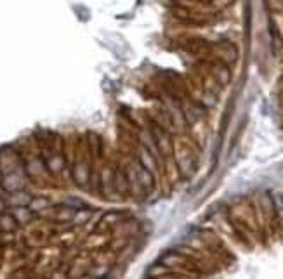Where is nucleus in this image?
<instances>
[{
    "instance_id": "1",
    "label": "nucleus",
    "mask_w": 283,
    "mask_h": 279,
    "mask_svg": "<svg viewBox=\"0 0 283 279\" xmlns=\"http://www.w3.org/2000/svg\"><path fill=\"white\" fill-rule=\"evenodd\" d=\"M0 187L5 191V193H16V191H21L24 187V177L21 172L14 170L11 174H4L2 179H0Z\"/></svg>"
},
{
    "instance_id": "2",
    "label": "nucleus",
    "mask_w": 283,
    "mask_h": 279,
    "mask_svg": "<svg viewBox=\"0 0 283 279\" xmlns=\"http://www.w3.org/2000/svg\"><path fill=\"white\" fill-rule=\"evenodd\" d=\"M141 144L146 151H150V153L153 154V158L157 160V162L160 160V148H158L157 141H155V137L151 135V133H148V132L141 133Z\"/></svg>"
},
{
    "instance_id": "3",
    "label": "nucleus",
    "mask_w": 283,
    "mask_h": 279,
    "mask_svg": "<svg viewBox=\"0 0 283 279\" xmlns=\"http://www.w3.org/2000/svg\"><path fill=\"white\" fill-rule=\"evenodd\" d=\"M139 165H141L142 168L148 170V172H151V174H155V172H157L158 162L155 160L153 154H151L150 151H146L144 148H141V153H139Z\"/></svg>"
},
{
    "instance_id": "4",
    "label": "nucleus",
    "mask_w": 283,
    "mask_h": 279,
    "mask_svg": "<svg viewBox=\"0 0 283 279\" xmlns=\"http://www.w3.org/2000/svg\"><path fill=\"white\" fill-rule=\"evenodd\" d=\"M30 201H32V194L23 189L16 191V193H11V196H9V203L12 206H28Z\"/></svg>"
},
{
    "instance_id": "5",
    "label": "nucleus",
    "mask_w": 283,
    "mask_h": 279,
    "mask_svg": "<svg viewBox=\"0 0 283 279\" xmlns=\"http://www.w3.org/2000/svg\"><path fill=\"white\" fill-rule=\"evenodd\" d=\"M136 181H138L142 187L148 189V187L153 186V174L148 172L146 168H142V166L138 163V165H136Z\"/></svg>"
},
{
    "instance_id": "6",
    "label": "nucleus",
    "mask_w": 283,
    "mask_h": 279,
    "mask_svg": "<svg viewBox=\"0 0 283 279\" xmlns=\"http://www.w3.org/2000/svg\"><path fill=\"white\" fill-rule=\"evenodd\" d=\"M33 215L35 213L30 210L28 206H14V210H12V217L16 218L18 224H28L33 218Z\"/></svg>"
},
{
    "instance_id": "7",
    "label": "nucleus",
    "mask_w": 283,
    "mask_h": 279,
    "mask_svg": "<svg viewBox=\"0 0 283 279\" xmlns=\"http://www.w3.org/2000/svg\"><path fill=\"white\" fill-rule=\"evenodd\" d=\"M73 179L77 182L78 186H84L85 182L89 181V168L85 163H77L75 168H73Z\"/></svg>"
},
{
    "instance_id": "8",
    "label": "nucleus",
    "mask_w": 283,
    "mask_h": 279,
    "mask_svg": "<svg viewBox=\"0 0 283 279\" xmlns=\"http://www.w3.org/2000/svg\"><path fill=\"white\" fill-rule=\"evenodd\" d=\"M49 206H51L49 198H45V196H35V198H32V201H30L28 208L33 213H38V212H42V210H47Z\"/></svg>"
},
{
    "instance_id": "9",
    "label": "nucleus",
    "mask_w": 283,
    "mask_h": 279,
    "mask_svg": "<svg viewBox=\"0 0 283 279\" xmlns=\"http://www.w3.org/2000/svg\"><path fill=\"white\" fill-rule=\"evenodd\" d=\"M19 224L16 222V218L12 217V213H2L0 215V229L2 230H14Z\"/></svg>"
},
{
    "instance_id": "10",
    "label": "nucleus",
    "mask_w": 283,
    "mask_h": 279,
    "mask_svg": "<svg viewBox=\"0 0 283 279\" xmlns=\"http://www.w3.org/2000/svg\"><path fill=\"white\" fill-rule=\"evenodd\" d=\"M92 217V212L90 210H75L71 217V222L73 224H85L89 218Z\"/></svg>"
},
{
    "instance_id": "11",
    "label": "nucleus",
    "mask_w": 283,
    "mask_h": 279,
    "mask_svg": "<svg viewBox=\"0 0 283 279\" xmlns=\"http://www.w3.org/2000/svg\"><path fill=\"white\" fill-rule=\"evenodd\" d=\"M42 168H44V163L40 160H32L30 163H26V172L30 175H38L42 174Z\"/></svg>"
},
{
    "instance_id": "12",
    "label": "nucleus",
    "mask_w": 283,
    "mask_h": 279,
    "mask_svg": "<svg viewBox=\"0 0 283 279\" xmlns=\"http://www.w3.org/2000/svg\"><path fill=\"white\" fill-rule=\"evenodd\" d=\"M108 272H109L108 265H97L90 271V276H92V279H105L108 276Z\"/></svg>"
},
{
    "instance_id": "13",
    "label": "nucleus",
    "mask_w": 283,
    "mask_h": 279,
    "mask_svg": "<svg viewBox=\"0 0 283 279\" xmlns=\"http://www.w3.org/2000/svg\"><path fill=\"white\" fill-rule=\"evenodd\" d=\"M167 272V269L165 267H162V265H155L153 269H150V271H148V276H162V274H165Z\"/></svg>"
},
{
    "instance_id": "14",
    "label": "nucleus",
    "mask_w": 283,
    "mask_h": 279,
    "mask_svg": "<svg viewBox=\"0 0 283 279\" xmlns=\"http://www.w3.org/2000/svg\"><path fill=\"white\" fill-rule=\"evenodd\" d=\"M118 217H120V215H118V213H109L108 217L103 218V224H105V222H113V220H117Z\"/></svg>"
},
{
    "instance_id": "15",
    "label": "nucleus",
    "mask_w": 283,
    "mask_h": 279,
    "mask_svg": "<svg viewBox=\"0 0 283 279\" xmlns=\"http://www.w3.org/2000/svg\"><path fill=\"white\" fill-rule=\"evenodd\" d=\"M5 208H7V205H5V201L2 198H0V215L5 213Z\"/></svg>"
}]
</instances>
